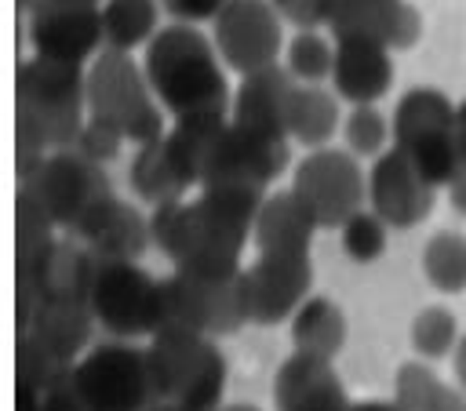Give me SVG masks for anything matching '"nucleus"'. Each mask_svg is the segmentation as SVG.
Wrapping results in <instances>:
<instances>
[{"instance_id": "obj_1", "label": "nucleus", "mask_w": 466, "mask_h": 411, "mask_svg": "<svg viewBox=\"0 0 466 411\" xmlns=\"http://www.w3.org/2000/svg\"><path fill=\"white\" fill-rule=\"evenodd\" d=\"M269 193L237 185H204L197 200H175L149 211L153 247L193 273H237L240 251L251 240L255 215Z\"/></svg>"}, {"instance_id": "obj_2", "label": "nucleus", "mask_w": 466, "mask_h": 411, "mask_svg": "<svg viewBox=\"0 0 466 411\" xmlns=\"http://www.w3.org/2000/svg\"><path fill=\"white\" fill-rule=\"evenodd\" d=\"M87 120V73L73 62L33 55L15 73V160L33 175L51 149H69Z\"/></svg>"}, {"instance_id": "obj_3", "label": "nucleus", "mask_w": 466, "mask_h": 411, "mask_svg": "<svg viewBox=\"0 0 466 411\" xmlns=\"http://www.w3.org/2000/svg\"><path fill=\"white\" fill-rule=\"evenodd\" d=\"M142 69L167 116L175 120L204 116V113L229 116L233 95L226 80V62L218 58L211 36H204L197 25L189 22L164 25L146 44Z\"/></svg>"}, {"instance_id": "obj_4", "label": "nucleus", "mask_w": 466, "mask_h": 411, "mask_svg": "<svg viewBox=\"0 0 466 411\" xmlns=\"http://www.w3.org/2000/svg\"><path fill=\"white\" fill-rule=\"evenodd\" d=\"M149 367L160 400L189 411H218L226 389V356L211 335L167 324L149 335Z\"/></svg>"}, {"instance_id": "obj_5", "label": "nucleus", "mask_w": 466, "mask_h": 411, "mask_svg": "<svg viewBox=\"0 0 466 411\" xmlns=\"http://www.w3.org/2000/svg\"><path fill=\"white\" fill-rule=\"evenodd\" d=\"M87 116L116 127L127 142L146 145L167 135V113L157 102L142 62L131 51L106 47L87 65Z\"/></svg>"}, {"instance_id": "obj_6", "label": "nucleus", "mask_w": 466, "mask_h": 411, "mask_svg": "<svg viewBox=\"0 0 466 411\" xmlns=\"http://www.w3.org/2000/svg\"><path fill=\"white\" fill-rule=\"evenodd\" d=\"M459 102L437 87H408L393 105V149H400L433 185H448L462 167L459 149Z\"/></svg>"}, {"instance_id": "obj_7", "label": "nucleus", "mask_w": 466, "mask_h": 411, "mask_svg": "<svg viewBox=\"0 0 466 411\" xmlns=\"http://www.w3.org/2000/svg\"><path fill=\"white\" fill-rule=\"evenodd\" d=\"M73 386L87 411H149L160 404L149 349L131 338H106L73 364Z\"/></svg>"}, {"instance_id": "obj_8", "label": "nucleus", "mask_w": 466, "mask_h": 411, "mask_svg": "<svg viewBox=\"0 0 466 411\" xmlns=\"http://www.w3.org/2000/svg\"><path fill=\"white\" fill-rule=\"evenodd\" d=\"M160 302H164V327L178 324V327H193L211 338H222L251 324L244 269L237 273L175 269L171 276H160Z\"/></svg>"}, {"instance_id": "obj_9", "label": "nucleus", "mask_w": 466, "mask_h": 411, "mask_svg": "<svg viewBox=\"0 0 466 411\" xmlns=\"http://www.w3.org/2000/svg\"><path fill=\"white\" fill-rule=\"evenodd\" d=\"M291 193L320 229H339L368 204V175L350 149H309L291 171Z\"/></svg>"}, {"instance_id": "obj_10", "label": "nucleus", "mask_w": 466, "mask_h": 411, "mask_svg": "<svg viewBox=\"0 0 466 411\" xmlns=\"http://www.w3.org/2000/svg\"><path fill=\"white\" fill-rule=\"evenodd\" d=\"M91 309L102 331L113 338H142L164 327L160 280L138 262H102L91 284Z\"/></svg>"}, {"instance_id": "obj_11", "label": "nucleus", "mask_w": 466, "mask_h": 411, "mask_svg": "<svg viewBox=\"0 0 466 411\" xmlns=\"http://www.w3.org/2000/svg\"><path fill=\"white\" fill-rule=\"evenodd\" d=\"M18 182H25L40 196V204L47 207L55 226L69 229V233H76L84 226V218L102 200L113 196L106 164H95L76 149H51L40 160V167L33 175L18 178Z\"/></svg>"}, {"instance_id": "obj_12", "label": "nucleus", "mask_w": 466, "mask_h": 411, "mask_svg": "<svg viewBox=\"0 0 466 411\" xmlns=\"http://www.w3.org/2000/svg\"><path fill=\"white\" fill-rule=\"evenodd\" d=\"M211 44L226 69L248 76L277 65L284 55V18L273 0H226L211 18Z\"/></svg>"}, {"instance_id": "obj_13", "label": "nucleus", "mask_w": 466, "mask_h": 411, "mask_svg": "<svg viewBox=\"0 0 466 411\" xmlns=\"http://www.w3.org/2000/svg\"><path fill=\"white\" fill-rule=\"evenodd\" d=\"M288 145H291V138L244 127L229 116V127L200 178V189L204 185H237V189L266 193L288 171V160H291Z\"/></svg>"}, {"instance_id": "obj_14", "label": "nucleus", "mask_w": 466, "mask_h": 411, "mask_svg": "<svg viewBox=\"0 0 466 411\" xmlns=\"http://www.w3.org/2000/svg\"><path fill=\"white\" fill-rule=\"evenodd\" d=\"M29 44L33 55L84 65L106 47L102 4L91 0H33L29 7Z\"/></svg>"}, {"instance_id": "obj_15", "label": "nucleus", "mask_w": 466, "mask_h": 411, "mask_svg": "<svg viewBox=\"0 0 466 411\" xmlns=\"http://www.w3.org/2000/svg\"><path fill=\"white\" fill-rule=\"evenodd\" d=\"M98 258L80 240H47L33 258L18 262V320L36 298H87Z\"/></svg>"}, {"instance_id": "obj_16", "label": "nucleus", "mask_w": 466, "mask_h": 411, "mask_svg": "<svg viewBox=\"0 0 466 411\" xmlns=\"http://www.w3.org/2000/svg\"><path fill=\"white\" fill-rule=\"evenodd\" d=\"M313 266L309 255H258L244 269V295L251 324L273 327L295 316V309L309 298Z\"/></svg>"}, {"instance_id": "obj_17", "label": "nucleus", "mask_w": 466, "mask_h": 411, "mask_svg": "<svg viewBox=\"0 0 466 411\" xmlns=\"http://www.w3.org/2000/svg\"><path fill=\"white\" fill-rule=\"evenodd\" d=\"M437 185L400 153L386 149L375 156L368 171V207L390 226V229H411L433 211Z\"/></svg>"}, {"instance_id": "obj_18", "label": "nucleus", "mask_w": 466, "mask_h": 411, "mask_svg": "<svg viewBox=\"0 0 466 411\" xmlns=\"http://www.w3.org/2000/svg\"><path fill=\"white\" fill-rule=\"evenodd\" d=\"M335 40V65L331 87L350 105H375L393 87V58L382 40L371 36H331Z\"/></svg>"}, {"instance_id": "obj_19", "label": "nucleus", "mask_w": 466, "mask_h": 411, "mask_svg": "<svg viewBox=\"0 0 466 411\" xmlns=\"http://www.w3.org/2000/svg\"><path fill=\"white\" fill-rule=\"evenodd\" d=\"M273 407L277 411H353L331 360L306 356V353H291L277 367Z\"/></svg>"}, {"instance_id": "obj_20", "label": "nucleus", "mask_w": 466, "mask_h": 411, "mask_svg": "<svg viewBox=\"0 0 466 411\" xmlns=\"http://www.w3.org/2000/svg\"><path fill=\"white\" fill-rule=\"evenodd\" d=\"M73 236L80 244H87L91 255L102 262H138L146 255V247L153 244L149 218L135 204L120 200L116 193L109 200H102Z\"/></svg>"}, {"instance_id": "obj_21", "label": "nucleus", "mask_w": 466, "mask_h": 411, "mask_svg": "<svg viewBox=\"0 0 466 411\" xmlns=\"http://www.w3.org/2000/svg\"><path fill=\"white\" fill-rule=\"evenodd\" d=\"M95 309L87 298H36L18 320V331H29L62 360H80L95 331Z\"/></svg>"}, {"instance_id": "obj_22", "label": "nucleus", "mask_w": 466, "mask_h": 411, "mask_svg": "<svg viewBox=\"0 0 466 411\" xmlns=\"http://www.w3.org/2000/svg\"><path fill=\"white\" fill-rule=\"evenodd\" d=\"M127 185L131 193L149 204V207H160V204H175L186 196L189 185H197V175L193 167L186 164V156L178 153L175 138L164 135L157 142H146L135 149L131 164H127Z\"/></svg>"}, {"instance_id": "obj_23", "label": "nucleus", "mask_w": 466, "mask_h": 411, "mask_svg": "<svg viewBox=\"0 0 466 411\" xmlns=\"http://www.w3.org/2000/svg\"><path fill=\"white\" fill-rule=\"evenodd\" d=\"M295 84L299 80L284 69V62L240 76V87L233 95V120L244 127L288 138V105H291Z\"/></svg>"}, {"instance_id": "obj_24", "label": "nucleus", "mask_w": 466, "mask_h": 411, "mask_svg": "<svg viewBox=\"0 0 466 411\" xmlns=\"http://www.w3.org/2000/svg\"><path fill=\"white\" fill-rule=\"evenodd\" d=\"M317 229L320 226L299 204V196L291 189H284V193H269L262 200V207L255 215L251 240H255L258 255H309Z\"/></svg>"}, {"instance_id": "obj_25", "label": "nucleus", "mask_w": 466, "mask_h": 411, "mask_svg": "<svg viewBox=\"0 0 466 411\" xmlns=\"http://www.w3.org/2000/svg\"><path fill=\"white\" fill-rule=\"evenodd\" d=\"M339 95L320 84H295L291 105H288V138L306 149H324L331 135L339 131Z\"/></svg>"}, {"instance_id": "obj_26", "label": "nucleus", "mask_w": 466, "mask_h": 411, "mask_svg": "<svg viewBox=\"0 0 466 411\" xmlns=\"http://www.w3.org/2000/svg\"><path fill=\"white\" fill-rule=\"evenodd\" d=\"M291 346H295V353L335 360L339 349L346 346V316H342V309L324 295H309L291 316Z\"/></svg>"}, {"instance_id": "obj_27", "label": "nucleus", "mask_w": 466, "mask_h": 411, "mask_svg": "<svg viewBox=\"0 0 466 411\" xmlns=\"http://www.w3.org/2000/svg\"><path fill=\"white\" fill-rule=\"evenodd\" d=\"M393 400L404 411H466V389L448 386L426 360H411L397 367Z\"/></svg>"}, {"instance_id": "obj_28", "label": "nucleus", "mask_w": 466, "mask_h": 411, "mask_svg": "<svg viewBox=\"0 0 466 411\" xmlns=\"http://www.w3.org/2000/svg\"><path fill=\"white\" fill-rule=\"evenodd\" d=\"M157 18H160V0H102L106 47L135 51L149 44L160 33Z\"/></svg>"}, {"instance_id": "obj_29", "label": "nucleus", "mask_w": 466, "mask_h": 411, "mask_svg": "<svg viewBox=\"0 0 466 411\" xmlns=\"http://www.w3.org/2000/svg\"><path fill=\"white\" fill-rule=\"evenodd\" d=\"M404 0H335L328 29L331 36H371L390 47Z\"/></svg>"}, {"instance_id": "obj_30", "label": "nucleus", "mask_w": 466, "mask_h": 411, "mask_svg": "<svg viewBox=\"0 0 466 411\" xmlns=\"http://www.w3.org/2000/svg\"><path fill=\"white\" fill-rule=\"evenodd\" d=\"M422 273L433 291L459 295L466 291V236L455 229H441L422 247Z\"/></svg>"}, {"instance_id": "obj_31", "label": "nucleus", "mask_w": 466, "mask_h": 411, "mask_svg": "<svg viewBox=\"0 0 466 411\" xmlns=\"http://www.w3.org/2000/svg\"><path fill=\"white\" fill-rule=\"evenodd\" d=\"M331 65H335V40H328L317 29H299L284 47V69L299 84L331 80Z\"/></svg>"}, {"instance_id": "obj_32", "label": "nucleus", "mask_w": 466, "mask_h": 411, "mask_svg": "<svg viewBox=\"0 0 466 411\" xmlns=\"http://www.w3.org/2000/svg\"><path fill=\"white\" fill-rule=\"evenodd\" d=\"M73 375V360L55 356L44 342H36L29 331H18V349H15V378L36 386L40 393H47L51 386L66 382Z\"/></svg>"}, {"instance_id": "obj_33", "label": "nucleus", "mask_w": 466, "mask_h": 411, "mask_svg": "<svg viewBox=\"0 0 466 411\" xmlns=\"http://www.w3.org/2000/svg\"><path fill=\"white\" fill-rule=\"evenodd\" d=\"M55 218L47 215V207L40 204V196L18 182V196H15V244H18V262L33 258L47 240H55Z\"/></svg>"}, {"instance_id": "obj_34", "label": "nucleus", "mask_w": 466, "mask_h": 411, "mask_svg": "<svg viewBox=\"0 0 466 411\" xmlns=\"http://www.w3.org/2000/svg\"><path fill=\"white\" fill-rule=\"evenodd\" d=\"M459 324H455V313L444 309V306H426L415 313L411 320V349L422 356V360H441L448 353H455L459 346Z\"/></svg>"}, {"instance_id": "obj_35", "label": "nucleus", "mask_w": 466, "mask_h": 411, "mask_svg": "<svg viewBox=\"0 0 466 411\" xmlns=\"http://www.w3.org/2000/svg\"><path fill=\"white\" fill-rule=\"evenodd\" d=\"M342 142L353 156H382L393 145V124L379 113V105H353L342 120Z\"/></svg>"}, {"instance_id": "obj_36", "label": "nucleus", "mask_w": 466, "mask_h": 411, "mask_svg": "<svg viewBox=\"0 0 466 411\" xmlns=\"http://www.w3.org/2000/svg\"><path fill=\"white\" fill-rule=\"evenodd\" d=\"M386 229L390 226L371 207H360L339 226V244L353 262H375L386 251Z\"/></svg>"}, {"instance_id": "obj_37", "label": "nucleus", "mask_w": 466, "mask_h": 411, "mask_svg": "<svg viewBox=\"0 0 466 411\" xmlns=\"http://www.w3.org/2000/svg\"><path fill=\"white\" fill-rule=\"evenodd\" d=\"M124 135L116 131V127H109V124H102V120H84V127H80V135H76V142L69 145V149H76V153H84L87 160H95V164H109V160H116L120 156V149H124Z\"/></svg>"}, {"instance_id": "obj_38", "label": "nucleus", "mask_w": 466, "mask_h": 411, "mask_svg": "<svg viewBox=\"0 0 466 411\" xmlns=\"http://www.w3.org/2000/svg\"><path fill=\"white\" fill-rule=\"evenodd\" d=\"M273 7L295 29H320V25H328L335 0H273Z\"/></svg>"}, {"instance_id": "obj_39", "label": "nucleus", "mask_w": 466, "mask_h": 411, "mask_svg": "<svg viewBox=\"0 0 466 411\" xmlns=\"http://www.w3.org/2000/svg\"><path fill=\"white\" fill-rule=\"evenodd\" d=\"M222 4L226 0H160V7L171 15V22H189V25L211 22L222 11Z\"/></svg>"}, {"instance_id": "obj_40", "label": "nucleus", "mask_w": 466, "mask_h": 411, "mask_svg": "<svg viewBox=\"0 0 466 411\" xmlns=\"http://www.w3.org/2000/svg\"><path fill=\"white\" fill-rule=\"evenodd\" d=\"M419 36H422V15H419V7H411V4L404 0V11H400L397 29H393V36H390V47H393V51H400V47H415Z\"/></svg>"}, {"instance_id": "obj_41", "label": "nucleus", "mask_w": 466, "mask_h": 411, "mask_svg": "<svg viewBox=\"0 0 466 411\" xmlns=\"http://www.w3.org/2000/svg\"><path fill=\"white\" fill-rule=\"evenodd\" d=\"M44 411H87V404L80 400V393L73 386V375L44 393Z\"/></svg>"}, {"instance_id": "obj_42", "label": "nucleus", "mask_w": 466, "mask_h": 411, "mask_svg": "<svg viewBox=\"0 0 466 411\" xmlns=\"http://www.w3.org/2000/svg\"><path fill=\"white\" fill-rule=\"evenodd\" d=\"M15 411H44V393L22 378H15Z\"/></svg>"}, {"instance_id": "obj_43", "label": "nucleus", "mask_w": 466, "mask_h": 411, "mask_svg": "<svg viewBox=\"0 0 466 411\" xmlns=\"http://www.w3.org/2000/svg\"><path fill=\"white\" fill-rule=\"evenodd\" d=\"M444 189H448V200H451V207H455L459 215H466V164L455 171V178H451Z\"/></svg>"}, {"instance_id": "obj_44", "label": "nucleus", "mask_w": 466, "mask_h": 411, "mask_svg": "<svg viewBox=\"0 0 466 411\" xmlns=\"http://www.w3.org/2000/svg\"><path fill=\"white\" fill-rule=\"evenodd\" d=\"M451 367H455V382L466 389V331H462V338H459V346L451 353Z\"/></svg>"}, {"instance_id": "obj_45", "label": "nucleus", "mask_w": 466, "mask_h": 411, "mask_svg": "<svg viewBox=\"0 0 466 411\" xmlns=\"http://www.w3.org/2000/svg\"><path fill=\"white\" fill-rule=\"evenodd\" d=\"M353 411H404L397 400H357Z\"/></svg>"}, {"instance_id": "obj_46", "label": "nucleus", "mask_w": 466, "mask_h": 411, "mask_svg": "<svg viewBox=\"0 0 466 411\" xmlns=\"http://www.w3.org/2000/svg\"><path fill=\"white\" fill-rule=\"evenodd\" d=\"M455 124H459V149H462V164H466V98L455 109Z\"/></svg>"}, {"instance_id": "obj_47", "label": "nucleus", "mask_w": 466, "mask_h": 411, "mask_svg": "<svg viewBox=\"0 0 466 411\" xmlns=\"http://www.w3.org/2000/svg\"><path fill=\"white\" fill-rule=\"evenodd\" d=\"M149 411H189V407H178V404H167V400H160L157 407H149Z\"/></svg>"}, {"instance_id": "obj_48", "label": "nucleus", "mask_w": 466, "mask_h": 411, "mask_svg": "<svg viewBox=\"0 0 466 411\" xmlns=\"http://www.w3.org/2000/svg\"><path fill=\"white\" fill-rule=\"evenodd\" d=\"M218 411H258L255 404H229V407H218Z\"/></svg>"}, {"instance_id": "obj_49", "label": "nucleus", "mask_w": 466, "mask_h": 411, "mask_svg": "<svg viewBox=\"0 0 466 411\" xmlns=\"http://www.w3.org/2000/svg\"><path fill=\"white\" fill-rule=\"evenodd\" d=\"M29 4H33V0H22V7H29Z\"/></svg>"}, {"instance_id": "obj_50", "label": "nucleus", "mask_w": 466, "mask_h": 411, "mask_svg": "<svg viewBox=\"0 0 466 411\" xmlns=\"http://www.w3.org/2000/svg\"><path fill=\"white\" fill-rule=\"evenodd\" d=\"M91 4H102V0H91Z\"/></svg>"}]
</instances>
